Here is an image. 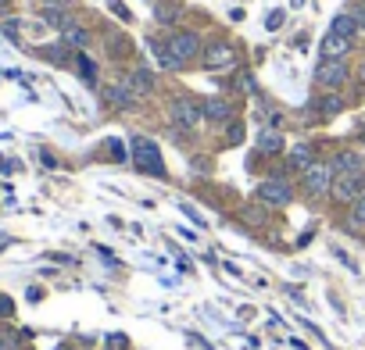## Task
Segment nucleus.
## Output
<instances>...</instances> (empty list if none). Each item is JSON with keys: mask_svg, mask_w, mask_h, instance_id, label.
Here are the masks:
<instances>
[{"mask_svg": "<svg viewBox=\"0 0 365 350\" xmlns=\"http://www.w3.org/2000/svg\"><path fill=\"white\" fill-rule=\"evenodd\" d=\"M258 200L262 204H269V207H287L290 200H294V190H290V183H283V179H265V183H258Z\"/></svg>", "mask_w": 365, "mask_h": 350, "instance_id": "6e6552de", "label": "nucleus"}, {"mask_svg": "<svg viewBox=\"0 0 365 350\" xmlns=\"http://www.w3.org/2000/svg\"><path fill=\"white\" fill-rule=\"evenodd\" d=\"M18 346V336L11 329H0V350H15Z\"/></svg>", "mask_w": 365, "mask_h": 350, "instance_id": "b1692460", "label": "nucleus"}, {"mask_svg": "<svg viewBox=\"0 0 365 350\" xmlns=\"http://www.w3.org/2000/svg\"><path fill=\"white\" fill-rule=\"evenodd\" d=\"M183 215H186L190 222H197V225H204V215H201L197 207H190V204H183Z\"/></svg>", "mask_w": 365, "mask_h": 350, "instance_id": "c85d7f7f", "label": "nucleus"}, {"mask_svg": "<svg viewBox=\"0 0 365 350\" xmlns=\"http://www.w3.org/2000/svg\"><path fill=\"white\" fill-rule=\"evenodd\" d=\"M290 164H294L297 171H304V168H311V164H316V157H311V147H308V143H301V147H294V150H290Z\"/></svg>", "mask_w": 365, "mask_h": 350, "instance_id": "aec40b11", "label": "nucleus"}, {"mask_svg": "<svg viewBox=\"0 0 365 350\" xmlns=\"http://www.w3.org/2000/svg\"><path fill=\"white\" fill-rule=\"evenodd\" d=\"M169 50L179 57L183 65H190L193 57L204 54V50H201V36H197L193 29H176V32H169Z\"/></svg>", "mask_w": 365, "mask_h": 350, "instance_id": "20e7f679", "label": "nucleus"}, {"mask_svg": "<svg viewBox=\"0 0 365 350\" xmlns=\"http://www.w3.org/2000/svg\"><path fill=\"white\" fill-rule=\"evenodd\" d=\"M126 83L140 93V97H147V93H154V72L150 68H133L129 76H126Z\"/></svg>", "mask_w": 365, "mask_h": 350, "instance_id": "dca6fc26", "label": "nucleus"}, {"mask_svg": "<svg viewBox=\"0 0 365 350\" xmlns=\"http://www.w3.org/2000/svg\"><path fill=\"white\" fill-rule=\"evenodd\" d=\"M150 50H154V57H158V65L162 68H169V72H183L186 65L179 61V57L169 50V43H162V40H150Z\"/></svg>", "mask_w": 365, "mask_h": 350, "instance_id": "2eb2a0df", "label": "nucleus"}, {"mask_svg": "<svg viewBox=\"0 0 365 350\" xmlns=\"http://www.w3.org/2000/svg\"><path fill=\"white\" fill-rule=\"evenodd\" d=\"M351 47H354V40H344V36H337L333 29L323 36V43H319V54L326 57V61H344V57L351 54Z\"/></svg>", "mask_w": 365, "mask_h": 350, "instance_id": "9d476101", "label": "nucleus"}, {"mask_svg": "<svg viewBox=\"0 0 365 350\" xmlns=\"http://www.w3.org/2000/svg\"><path fill=\"white\" fill-rule=\"evenodd\" d=\"M104 97H108V104H115V107H122V111H129V107L140 104V93H136L126 79L115 83V86H108V90H104Z\"/></svg>", "mask_w": 365, "mask_h": 350, "instance_id": "f8f14e48", "label": "nucleus"}, {"mask_svg": "<svg viewBox=\"0 0 365 350\" xmlns=\"http://www.w3.org/2000/svg\"><path fill=\"white\" fill-rule=\"evenodd\" d=\"M351 79V68H347V61H319V68H316V83L323 86V90H340L344 83Z\"/></svg>", "mask_w": 365, "mask_h": 350, "instance_id": "0eeeda50", "label": "nucleus"}, {"mask_svg": "<svg viewBox=\"0 0 365 350\" xmlns=\"http://www.w3.org/2000/svg\"><path fill=\"white\" fill-rule=\"evenodd\" d=\"M237 90L251 97V93L258 90V83H254V76H251V72H240V76H237Z\"/></svg>", "mask_w": 365, "mask_h": 350, "instance_id": "5701e85b", "label": "nucleus"}, {"mask_svg": "<svg viewBox=\"0 0 365 350\" xmlns=\"http://www.w3.org/2000/svg\"><path fill=\"white\" fill-rule=\"evenodd\" d=\"M244 140V126L240 122H229V143H240Z\"/></svg>", "mask_w": 365, "mask_h": 350, "instance_id": "cd10ccee", "label": "nucleus"}, {"mask_svg": "<svg viewBox=\"0 0 365 350\" xmlns=\"http://www.w3.org/2000/svg\"><path fill=\"white\" fill-rule=\"evenodd\" d=\"M58 350H68V346H58Z\"/></svg>", "mask_w": 365, "mask_h": 350, "instance_id": "72a5a7b5", "label": "nucleus"}, {"mask_svg": "<svg viewBox=\"0 0 365 350\" xmlns=\"http://www.w3.org/2000/svg\"><path fill=\"white\" fill-rule=\"evenodd\" d=\"M15 315V304H11V297H4L0 294V318H11Z\"/></svg>", "mask_w": 365, "mask_h": 350, "instance_id": "a878e982", "label": "nucleus"}, {"mask_svg": "<svg viewBox=\"0 0 365 350\" xmlns=\"http://www.w3.org/2000/svg\"><path fill=\"white\" fill-rule=\"evenodd\" d=\"M330 29H333V32H337V36H344V40H354V36H358V32H361V29H358V22H354V15H351V11H344V15H337V18H333V25H330Z\"/></svg>", "mask_w": 365, "mask_h": 350, "instance_id": "a211bd4d", "label": "nucleus"}, {"mask_svg": "<svg viewBox=\"0 0 365 350\" xmlns=\"http://www.w3.org/2000/svg\"><path fill=\"white\" fill-rule=\"evenodd\" d=\"M201 65H204L208 72H222V68H233V65H237V50H233L226 40H215L212 47H208V50L201 54Z\"/></svg>", "mask_w": 365, "mask_h": 350, "instance_id": "423d86ee", "label": "nucleus"}, {"mask_svg": "<svg viewBox=\"0 0 365 350\" xmlns=\"http://www.w3.org/2000/svg\"><path fill=\"white\" fill-rule=\"evenodd\" d=\"M351 15H354V22H358V29L365 32V4H361V8H354Z\"/></svg>", "mask_w": 365, "mask_h": 350, "instance_id": "7c9ffc66", "label": "nucleus"}, {"mask_svg": "<svg viewBox=\"0 0 365 350\" xmlns=\"http://www.w3.org/2000/svg\"><path fill=\"white\" fill-rule=\"evenodd\" d=\"M108 150L115 154V161H126V150H122V143H119V140H112V143H108Z\"/></svg>", "mask_w": 365, "mask_h": 350, "instance_id": "c756f323", "label": "nucleus"}, {"mask_svg": "<svg viewBox=\"0 0 365 350\" xmlns=\"http://www.w3.org/2000/svg\"><path fill=\"white\" fill-rule=\"evenodd\" d=\"M43 4H68V0H43Z\"/></svg>", "mask_w": 365, "mask_h": 350, "instance_id": "473e14b6", "label": "nucleus"}, {"mask_svg": "<svg viewBox=\"0 0 365 350\" xmlns=\"http://www.w3.org/2000/svg\"><path fill=\"white\" fill-rule=\"evenodd\" d=\"M108 346H126V336H122V332H115V336H108Z\"/></svg>", "mask_w": 365, "mask_h": 350, "instance_id": "2f4dec72", "label": "nucleus"}, {"mask_svg": "<svg viewBox=\"0 0 365 350\" xmlns=\"http://www.w3.org/2000/svg\"><path fill=\"white\" fill-rule=\"evenodd\" d=\"M154 18L162 25H176L183 18V4L179 0H154Z\"/></svg>", "mask_w": 365, "mask_h": 350, "instance_id": "4468645a", "label": "nucleus"}, {"mask_svg": "<svg viewBox=\"0 0 365 350\" xmlns=\"http://www.w3.org/2000/svg\"><path fill=\"white\" fill-rule=\"evenodd\" d=\"M254 147H258V154H283V147H287V140H283V133L280 129H262V133H258V140H254Z\"/></svg>", "mask_w": 365, "mask_h": 350, "instance_id": "ddd939ff", "label": "nucleus"}, {"mask_svg": "<svg viewBox=\"0 0 365 350\" xmlns=\"http://www.w3.org/2000/svg\"><path fill=\"white\" fill-rule=\"evenodd\" d=\"M133 164H136V171L154 175V179H165V175H169V168H165V161H162L158 143L147 140V136H140V133L133 136Z\"/></svg>", "mask_w": 365, "mask_h": 350, "instance_id": "f257e3e1", "label": "nucleus"}, {"mask_svg": "<svg viewBox=\"0 0 365 350\" xmlns=\"http://www.w3.org/2000/svg\"><path fill=\"white\" fill-rule=\"evenodd\" d=\"M169 119L179 133H197L204 122V104H197L193 97H176L169 104Z\"/></svg>", "mask_w": 365, "mask_h": 350, "instance_id": "f03ea898", "label": "nucleus"}, {"mask_svg": "<svg viewBox=\"0 0 365 350\" xmlns=\"http://www.w3.org/2000/svg\"><path fill=\"white\" fill-rule=\"evenodd\" d=\"M204 122H212V126H229V122H237L233 100H226V97H208V100H204Z\"/></svg>", "mask_w": 365, "mask_h": 350, "instance_id": "1a4fd4ad", "label": "nucleus"}, {"mask_svg": "<svg viewBox=\"0 0 365 350\" xmlns=\"http://www.w3.org/2000/svg\"><path fill=\"white\" fill-rule=\"evenodd\" d=\"M61 36H65V47H76V50H83V47L90 43V29L79 25V22H68V25L61 29Z\"/></svg>", "mask_w": 365, "mask_h": 350, "instance_id": "f3484780", "label": "nucleus"}, {"mask_svg": "<svg viewBox=\"0 0 365 350\" xmlns=\"http://www.w3.org/2000/svg\"><path fill=\"white\" fill-rule=\"evenodd\" d=\"M337 179V171L330 161H316L311 168H304V190L308 197H330V186Z\"/></svg>", "mask_w": 365, "mask_h": 350, "instance_id": "7ed1b4c3", "label": "nucleus"}, {"mask_svg": "<svg viewBox=\"0 0 365 350\" xmlns=\"http://www.w3.org/2000/svg\"><path fill=\"white\" fill-rule=\"evenodd\" d=\"M76 68H79V76H83V83H90V86L97 83V65L90 61V57H86L83 50L76 54Z\"/></svg>", "mask_w": 365, "mask_h": 350, "instance_id": "4be33fe9", "label": "nucleus"}, {"mask_svg": "<svg viewBox=\"0 0 365 350\" xmlns=\"http://www.w3.org/2000/svg\"><path fill=\"white\" fill-rule=\"evenodd\" d=\"M283 22H287V11H273V15L265 18V29H269V32H276Z\"/></svg>", "mask_w": 365, "mask_h": 350, "instance_id": "393cba45", "label": "nucleus"}, {"mask_svg": "<svg viewBox=\"0 0 365 350\" xmlns=\"http://www.w3.org/2000/svg\"><path fill=\"white\" fill-rule=\"evenodd\" d=\"M347 225L354 229V232H361L365 229V193L351 204V215H347Z\"/></svg>", "mask_w": 365, "mask_h": 350, "instance_id": "412c9836", "label": "nucleus"}, {"mask_svg": "<svg viewBox=\"0 0 365 350\" xmlns=\"http://www.w3.org/2000/svg\"><path fill=\"white\" fill-rule=\"evenodd\" d=\"M330 164L337 175H365V154L361 150H340Z\"/></svg>", "mask_w": 365, "mask_h": 350, "instance_id": "9b49d317", "label": "nucleus"}, {"mask_svg": "<svg viewBox=\"0 0 365 350\" xmlns=\"http://www.w3.org/2000/svg\"><path fill=\"white\" fill-rule=\"evenodd\" d=\"M365 193V175H337L330 186V200L333 204H354Z\"/></svg>", "mask_w": 365, "mask_h": 350, "instance_id": "39448f33", "label": "nucleus"}, {"mask_svg": "<svg viewBox=\"0 0 365 350\" xmlns=\"http://www.w3.org/2000/svg\"><path fill=\"white\" fill-rule=\"evenodd\" d=\"M108 8L122 18V22H129V11H126V4H122V0H108Z\"/></svg>", "mask_w": 365, "mask_h": 350, "instance_id": "bb28decb", "label": "nucleus"}, {"mask_svg": "<svg viewBox=\"0 0 365 350\" xmlns=\"http://www.w3.org/2000/svg\"><path fill=\"white\" fill-rule=\"evenodd\" d=\"M361 140H365V133H361Z\"/></svg>", "mask_w": 365, "mask_h": 350, "instance_id": "f704fd0d", "label": "nucleus"}, {"mask_svg": "<svg viewBox=\"0 0 365 350\" xmlns=\"http://www.w3.org/2000/svg\"><path fill=\"white\" fill-rule=\"evenodd\" d=\"M319 107H323V119H333V114H340V111H344V97H340L337 90H330V93L319 100Z\"/></svg>", "mask_w": 365, "mask_h": 350, "instance_id": "6ab92c4d", "label": "nucleus"}]
</instances>
